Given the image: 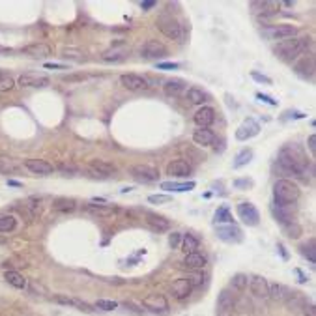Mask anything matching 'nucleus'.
Segmentation results:
<instances>
[{"label":"nucleus","instance_id":"1","mask_svg":"<svg viewBox=\"0 0 316 316\" xmlns=\"http://www.w3.org/2000/svg\"><path fill=\"white\" fill-rule=\"evenodd\" d=\"M277 169L283 174L303 178L309 171V159L299 144H286L277 153Z\"/></svg>","mask_w":316,"mask_h":316},{"label":"nucleus","instance_id":"2","mask_svg":"<svg viewBox=\"0 0 316 316\" xmlns=\"http://www.w3.org/2000/svg\"><path fill=\"white\" fill-rule=\"evenodd\" d=\"M310 43H312V40H310L309 36H303V38H296L294 36V38L279 41L275 47V54L281 60H284V62H292V60H297L301 54L307 53Z\"/></svg>","mask_w":316,"mask_h":316},{"label":"nucleus","instance_id":"3","mask_svg":"<svg viewBox=\"0 0 316 316\" xmlns=\"http://www.w3.org/2000/svg\"><path fill=\"white\" fill-rule=\"evenodd\" d=\"M301 197V191H299V185L292 180L281 178L277 180L275 185H273V200L275 202H284V204H296L297 200Z\"/></svg>","mask_w":316,"mask_h":316},{"label":"nucleus","instance_id":"4","mask_svg":"<svg viewBox=\"0 0 316 316\" xmlns=\"http://www.w3.org/2000/svg\"><path fill=\"white\" fill-rule=\"evenodd\" d=\"M296 34H297V28L292 27V25H271V27L262 28V36L266 40H271V41L288 40V38H294Z\"/></svg>","mask_w":316,"mask_h":316},{"label":"nucleus","instance_id":"5","mask_svg":"<svg viewBox=\"0 0 316 316\" xmlns=\"http://www.w3.org/2000/svg\"><path fill=\"white\" fill-rule=\"evenodd\" d=\"M271 211H273V217H275L277 223H281L284 226V224H288V223H294L296 213H297V206L284 204V202H275V200H273Z\"/></svg>","mask_w":316,"mask_h":316},{"label":"nucleus","instance_id":"6","mask_svg":"<svg viewBox=\"0 0 316 316\" xmlns=\"http://www.w3.org/2000/svg\"><path fill=\"white\" fill-rule=\"evenodd\" d=\"M155 25H157V28L165 34L167 38H171V40H180L182 38V25L172 15H161L155 21Z\"/></svg>","mask_w":316,"mask_h":316},{"label":"nucleus","instance_id":"7","mask_svg":"<svg viewBox=\"0 0 316 316\" xmlns=\"http://www.w3.org/2000/svg\"><path fill=\"white\" fill-rule=\"evenodd\" d=\"M238 217L242 219V223L247 226H257L260 223V213H258L257 206L253 202H240L236 208Z\"/></svg>","mask_w":316,"mask_h":316},{"label":"nucleus","instance_id":"8","mask_svg":"<svg viewBox=\"0 0 316 316\" xmlns=\"http://www.w3.org/2000/svg\"><path fill=\"white\" fill-rule=\"evenodd\" d=\"M215 236L221 240V242H226V244H240L244 240V232L240 226L236 224H219L215 228Z\"/></svg>","mask_w":316,"mask_h":316},{"label":"nucleus","instance_id":"9","mask_svg":"<svg viewBox=\"0 0 316 316\" xmlns=\"http://www.w3.org/2000/svg\"><path fill=\"white\" fill-rule=\"evenodd\" d=\"M129 174H131L137 182H142V184H151V182H157L159 178L157 169L151 165H133Z\"/></svg>","mask_w":316,"mask_h":316},{"label":"nucleus","instance_id":"10","mask_svg":"<svg viewBox=\"0 0 316 316\" xmlns=\"http://www.w3.org/2000/svg\"><path fill=\"white\" fill-rule=\"evenodd\" d=\"M236 309V297L228 288H224L219 292L217 297V316H232Z\"/></svg>","mask_w":316,"mask_h":316},{"label":"nucleus","instance_id":"11","mask_svg":"<svg viewBox=\"0 0 316 316\" xmlns=\"http://www.w3.org/2000/svg\"><path fill=\"white\" fill-rule=\"evenodd\" d=\"M120 85L129 92H140V90L148 88V81L146 77L137 75V73H124V75H120Z\"/></svg>","mask_w":316,"mask_h":316},{"label":"nucleus","instance_id":"12","mask_svg":"<svg viewBox=\"0 0 316 316\" xmlns=\"http://www.w3.org/2000/svg\"><path fill=\"white\" fill-rule=\"evenodd\" d=\"M167 54H169V51H167L165 43H161L157 40H148L140 47V56L142 58H163Z\"/></svg>","mask_w":316,"mask_h":316},{"label":"nucleus","instance_id":"13","mask_svg":"<svg viewBox=\"0 0 316 316\" xmlns=\"http://www.w3.org/2000/svg\"><path fill=\"white\" fill-rule=\"evenodd\" d=\"M49 77L43 75V73H23L19 79H17V85L21 88H45L49 86Z\"/></svg>","mask_w":316,"mask_h":316},{"label":"nucleus","instance_id":"14","mask_svg":"<svg viewBox=\"0 0 316 316\" xmlns=\"http://www.w3.org/2000/svg\"><path fill=\"white\" fill-rule=\"evenodd\" d=\"M258 133H260V124H258L257 120L247 118L244 120V124L236 129V138L244 142V140H249V138L257 137Z\"/></svg>","mask_w":316,"mask_h":316},{"label":"nucleus","instance_id":"15","mask_svg":"<svg viewBox=\"0 0 316 316\" xmlns=\"http://www.w3.org/2000/svg\"><path fill=\"white\" fill-rule=\"evenodd\" d=\"M249 286H251V292L255 294L257 297H270V283H268V279L262 275H253L249 277Z\"/></svg>","mask_w":316,"mask_h":316},{"label":"nucleus","instance_id":"16","mask_svg":"<svg viewBox=\"0 0 316 316\" xmlns=\"http://www.w3.org/2000/svg\"><path fill=\"white\" fill-rule=\"evenodd\" d=\"M294 71H296V75L299 77V79L310 81L312 77H314V60L310 58V56L309 58H307V56H303L296 66H294Z\"/></svg>","mask_w":316,"mask_h":316},{"label":"nucleus","instance_id":"17","mask_svg":"<svg viewBox=\"0 0 316 316\" xmlns=\"http://www.w3.org/2000/svg\"><path fill=\"white\" fill-rule=\"evenodd\" d=\"M25 167L32 174H40V176H47V174H53L54 172V167L51 163H47L45 159H27Z\"/></svg>","mask_w":316,"mask_h":316},{"label":"nucleus","instance_id":"18","mask_svg":"<svg viewBox=\"0 0 316 316\" xmlns=\"http://www.w3.org/2000/svg\"><path fill=\"white\" fill-rule=\"evenodd\" d=\"M167 174L169 176H176V178H185V176H189L191 174V165L184 161V159H176V161H172L167 165Z\"/></svg>","mask_w":316,"mask_h":316},{"label":"nucleus","instance_id":"19","mask_svg":"<svg viewBox=\"0 0 316 316\" xmlns=\"http://www.w3.org/2000/svg\"><path fill=\"white\" fill-rule=\"evenodd\" d=\"M193 120H195V124H197L198 127H210V125L215 122V111H213L211 107H200V109L195 112Z\"/></svg>","mask_w":316,"mask_h":316},{"label":"nucleus","instance_id":"20","mask_svg":"<svg viewBox=\"0 0 316 316\" xmlns=\"http://www.w3.org/2000/svg\"><path fill=\"white\" fill-rule=\"evenodd\" d=\"M142 305H144L146 309L153 310V312H167V309H169V301H167L165 296H161V294H153V296L146 297L144 301H142Z\"/></svg>","mask_w":316,"mask_h":316},{"label":"nucleus","instance_id":"21","mask_svg":"<svg viewBox=\"0 0 316 316\" xmlns=\"http://www.w3.org/2000/svg\"><path fill=\"white\" fill-rule=\"evenodd\" d=\"M193 292V286L191 283L187 281V277L184 279H176L174 283H172V294L176 299H185V297H189Z\"/></svg>","mask_w":316,"mask_h":316},{"label":"nucleus","instance_id":"22","mask_svg":"<svg viewBox=\"0 0 316 316\" xmlns=\"http://www.w3.org/2000/svg\"><path fill=\"white\" fill-rule=\"evenodd\" d=\"M213 140H215V133L210 127H198L193 133V142L198 146H211Z\"/></svg>","mask_w":316,"mask_h":316},{"label":"nucleus","instance_id":"23","mask_svg":"<svg viewBox=\"0 0 316 316\" xmlns=\"http://www.w3.org/2000/svg\"><path fill=\"white\" fill-rule=\"evenodd\" d=\"M184 266L187 268V270H193V271L204 270L206 257L202 255V253H198V251H195V253H189V255H185V258H184Z\"/></svg>","mask_w":316,"mask_h":316},{"label":"nucleus","instance_id":"24","mask_svg":"<svg viewBox=\"0 0 316 316\" xmlns=\"http://www.w3.org/2000/svg\"><path fill=\"white\" fill-rule=\"evenodd\" d=\"M195 182H163L161 189L167 193H187L195 189Z\"/></svg>","mask_w":316,"mask_h":316},{"label":"nucleus","instance_id":"25","mask_svg":"<svg viewBox=\"0 0 316 316\" xmlns=\"http://www.w3.org/2000/svg\"><path fill=\"white\" fill-rule=\"evenodd\" d=\"M296 292H292L288 286H284V284H270V297H273L275 301H288L290 297L294 296Z\"/></svg>","mask_w":316,"mask_h":316},{"label":"nucleus","instance_id":"26","mask_svg":"<svg viewBox=\"0 0 316 316\" xmlns=\"http://www.w3.org/2000/svg\"><path fill=\"white\" fill-rule=\"evenodd\" d=\"M146 223L157 232H165L171 228V221L163 215H157V213H146Z\"/></svg>","mask_w":316,"mask_h":316},{"label":"nucleus","instance_id":"27","mask_svg":"<svg viewBox=\"0 0 316 316\" xmlns=\"http://www.w3.org/2000/svg\"><path fill=\"white\" fill-rule=\"evenodd\" d=\"M23 53L34 56V58H45L51 54V47L45 45V43H30V45L23 47Z\"/></svg>","mask_w":316,"mask_h":316},{"label":"nucleus","instance_id":"28","mask_svg":"<svg viewBox=\"0 0 316 316\" xmlns=\"http://www.w3.org/2000/svg\"><path fill=\"white\" fill-rule=\"evenodd\" d=\"M85 210L90 213V215H96V217H111L116 213V208H111V206H105V204H90L85 206Z\"/></svg>","mask_w":316,"mask_h":316},{"label":"nucleus","instance_id":"29","mask_svg":"<svg viewBox=\"0 0 316 316\" xmlns=\"http://www.w3.org/2000/svg\"><path fill=\"white\" fill-rule=\"evenodd\" d=\"M163 88H165L167 96H180L187 88V83L184 79H169L163 85Z\"/></svg>","mask_w":316,"mask_h":316},{"label":"nucleus","instance_id":"30","mask_svg":"<svg viewBox=\"0 0 316 316\" xmlns=\"http://www.w3.org/2000/svg\"><path fill=\"white\" fill-rule=\"evenodd\" d=\"M4 279H6V283L8 284H12L14 288L17 290H25L27 288V279L21 275L19 271H14V270H10L4 273Z\"/></svg>","mask_w":316,"mask_h":316},{"label":"nucleus","instance_id":"31","mask_svg":"<svg viewBox=\"0 0 316 316\" xmlns=\"http://www.w3.org/2000/svg\"><path fill=\"white\" fill-rule=\"evenodd\" d=\"M213 223H215V226H219V224H232V223H234L232 211L228 210L226 206H221V208H217V210H215V213H213Z\"/></svg>","mask_w":316,"mask_h":316},{"label":"nucleus","instance_id":"32","mask_svg":"<svg viewBox=\"0 0 316 316\" xmlns=\"http://www.w3.org/2000/svg\"><path fill=\"white\" fill-rule=\"evenodd\" d=\"M90 167L94 169V172H98V174L105 176V178L109 176V174H114V172H116V167L111 165V163H107V161H103V159H92Z\"/></svg>","mask_w":316,"mask_h":316},{"label":"nucleus","instance_id":"33","mask_svg":"<svg viewBox=\"0 0 316 316\" xmlns=\"http://www.w3.org/2000/svg\"><path fill=\"white\" fill-rule=\"evenodd\" d=\"M251 159H253V150L251 148H244V150H240L236 153V157H234V163H232V167L234 169H242V167L249 165Z\"/></svg>","mask_w":316,"mask_h":316},{"label":"nucleus","instance_id":"34","mask_svg":"<svg viewBox=\"0 0 316 316\" xmlns=\"http://www.w3.org/2000/svg\"><path fill=\"white\" fill-rule=\"evenodd\" d=\"M187 99H189V103H193V105H202L204 101H208V94L202 88L193 86V88L187 90Z\"/></svg>","mask_w":316,"mask_h":316},{"label":"nucleus","instance_id":"35","mask_svg":"<svg viewBox=\"0 0 316 316\" xmlns=\"http://www.w3.org/2000/svg\"><path fill=\"white\" fill-rule=\"evenodd\" d=\"M180 245H182V249L185 251V255H189V253H195V251L198 249L200 242H198L193 234H184V236H182V244Z\"/></svg>","mask_w":316,"mask_h":316},{"label":"nucleus","instance_id":"36","mask_svg":"<svg viewBox=\"0 0 316 316\" xmlns=\"http://www.w3.org/2000/svg\"><path fill=\"white\" fill-rule=\"evenodd\" d=\"M75 208H77V202L73 198H58L53 204L54 211H73Z\"/></svg>","mask_w":316,"mask_h":316},{"label":"nucleus","instance_id":"37","mask_svg":"<svg viewBox=\"0 0 316 316\" xmlns=\"http://www.w3.org/2000/svg\"><path fill=\"white\" fill-rule=\"evenodd\" d=\"M283 232H284V236L290 238V240H297V238H301L303 228H301V224H297L296 221H294V223L284 224Z\"/></svg>","mask_w":316,"mask_h":316},{"label":"nucleus","instance_id":"38","mask_svg":"<svg viewBox=\"0 0 316 316\" xmlns=\"http://www.w3.org/2000/svg\"><path fill=\"white\" fill-rule=\"evenodd\" d=\"M247 283H249V277L245 275V273H236V275L230 279V288L242 292V290L247 288Z\"/></svg>","mask_w":316,"mask_h":316},{"label":"nucleus","instance_id":"39","mask_svg":"<svg viewBox=\"0 0 316 316\" xmlns=\"http://www.w3.org/2000/svg\"><path fill=\"white\" fill-rule=\"evenodd\" d=\"M15 226H17V219L14 215H0V232H8L15 230Z\"/></svg>","mask_w":316,"mask_h":316},{"label":"nucleus","instance_id":"40","mask_svg":"<svg viewBox=\"0 0 316 316\" xmlns=\"http://www.w3.org/2000/svg\"><path fill=\"white\" fill-rule=\"evenodd\" d=\"M17 171V165L12 157H6V155H0V172L2 174H12V172Z\"/></svg>","mask_w":316,"mask_h":316},{"label":"nucleus","instance_id":"41","mask_svg":"<svg viewBox=\"0 0 316 316\" xmlns=\"http://www.w3.org/2000/svg\"><path fill=\"white\" fill-rule=\"evenodd\" d=\"M299 251H301L303 257H307V260L309 262L314 264L316 262V249H314V240H310L309 244H305L299 247Z\"/></svg>","mask_w":316,"mask_h":316},{"label":"nucleus","instance_id":"42","mask_svg":"<svg viewBox=\"0 0 316 316\" xmlns=\"http://www.w3.org/2000/svg\"><path fill=\"white\" fill-rule=\"evenodd\" d=\"M96 309L114 310V309H118V303L112 301V299H98V301H96Z\"/></svg>","mask_w":316,"mask_h":316},{"label":"nucleus","instance_id":"43","mask_svg":"<svg viewBox=\"0 0 316 316\" xmlns=\"http://www.w3.org/2000/svg\"><path fill=\"white\" fill-rule=\"evenodd\" d=\"M187 281L191 283L193 288H200L202 284H204V273H200V271H195L191 275L187 277Z\"/></svg>","mask_w":316,"mask_h":316},{"label":"nucleus","instance_id":"44","mask_svg":"<svg viewBox=\"0 0 316 316\" xmlns=\"http://www.w3.org/2000/svg\"><path fill=\"white\" fill-rule=\"evenodd\" d=\"M171 200H172L171 195H150V197H148V202H150V204H157V206L169 204Z\"/></svg>","mask_w":316,"mask_h":316},{"label":"nucleus","instance_id":"45","mask_svg":"<svg viewBox=\"0 0 316 316\" xmlns=\"http://www.w3.org/2000/svg\"><path fill=\"white\" fill-rule=\"evenodd\" d=\"M125 56L124 53H120V51H107L105 54H103V60L105 62H122Z\"/></svg>","mask_w":316,"mask_h":316},{"label":"nucleus","instance_id":"46","mask_svg":"<svg viewBox=\"0 0 316 316\" xmlns=\"http://www.w3.org/2000/svg\"><path fill=\"white\" fill-rule=\"evenodd\" d=\"M14 86H15V81L12 79L10 75H4V77L0 79V92H10Z\"/></svg>","mask_w":316,"mask_h":316},{"label":"nucleus","instance_id":"47","mask_svg":"<svg viewBox=\"0 0 316 316\" xmlns=\"http://www.w3.org/2000/svg\"><path fill=\"white\" fill-rule=\"evenodd\" d=\"M253 184H255V182H253L251 178H240V180H236V182H234V187H236V189H242V191H245V189L253 187Z\"/></svg>","mask_w":316,"mask_h":316},{"label":"nucleus","instance_id":"48","mask_svg":"<svg viewBox=\"0 0 316 316\" xmlns=\"http://www.w3.org/2000/svg\"><path fill=\"white\" fill-rule=\"evenodd\" d=\"M251 77L257 81V83H260V85H268V86H270L271 83H273V81H271L268 75H262V73H258V71H253V73H251Z\"/></svg>","mask_w":316,"mask_h":316},{"label":"nucleus","instance_id":"49","mask_svg":"<svg viewBox=\"0 0 316 316\" xmlns=\"http://www.w3.org/2000/svg\"><path fill=\"white\" fill-rule=\"evenodd\" d=\"M180 244H182V234L180 232H172L171 236H169V245H171L172 249H178Z\"/></svg>","mask_w":316,"mask_h":316},{"label":"nucleus","instance_id":"50","mask_svg":"<svg viewBox=\"0 0 316 316\" xmlns=\"http://www.w3.org/2000/svg\"><path fill=\"white\" fill-rule=\"evenodd\" d=\"M178 62H159L157 64V69H163V71H171V69H178Z\"/></svg>","mask_w":316,"mask_h":316},{"label":"nucleus","instance_id":"51","mask_svg":"<svg viewBox=\"0 0 316 316\" xmlns=\"http://www.w3.org/2000/svg\"><path fill=\"white\" fill-rule=\"evenodd\" d=\"M73 307H77V309H81V310H85V312H94V307H90L88 303H85V301H81V299H75V303H73Z\"/></svg>","mask_w":316,"mask_h":316},{"label":"nucleus","instance_id":"52","mask_svg":"<svg viewBox=\"0 0 316 316\" xmlns=\"http://www.w3.org/2000/svg\"><path fill=\"white\" fill-rule=\"evenodd\" d=\"M257 99H258V101H262V103H268V105H271V107H275V105H277L275 99L270 98V96H266V94H260V92H258V94H257Z\"/></svg>","mask_w":316,"mask_h":316},{"label":"nucleus","instance_id":"53","mask_svg":"<svg viewBox=\"0 0 316 316\" xmlns=\"http://www.w3.org/2000/svg\"><path fill=\"white\" fill-rule=\"evenodd\" d=\"M58 171L60 172H64V174H69V176H73V174H75V172H77V169H75V167L73 165H66V163H62V165L58 167Z\"/></svg>","mask_w":316,"mask_h":316},{"label":"nucleus","instance_id":"54","mask_svg":"<svg viewBox=\"0 0 316 316\" xmlns=\"http://www.w3.org/2000/svg\"><path fill=\"white\" fill-rule=\"evenodd\" d=\"M62 56H66V58L69 56V58H75V60H83V56H81V51H75V49H66Z\"/></svg>","mask_w":316,"mask_h":316},{"label":"nucleus","instance_id":"55","mask_svg":"<svg viewBox=\"0 0 316 316\" xmlns=\"http://www.w3.org/2000/svg\"><path fill=\"white\" fill-rule=\"evenodd\" d=\"M309 150H310V155L314 157L316 155V137L314 135H310L309 137Z\"/></svg>","mask_w":316,"mask_h":316},{"label":"nucleus","instance_id":"56","mask_svg":"<svg viewBox=\"0 0 316 316\" xmlns=\"http://www.w3.org/2000/svg\"><path fill=\"white\" fill-rule=\"evenodd\" d=\"M303 312H305V316H316V310H314V305H312V303H309V305H305V307H303Z\"/></svg>","mask_w":316,"mask_h":316},{"label":"nucleus","instance_id":"57","mask_svg":"<svg viewBox=\"0 0 316 316\" xmlns=\"http://www.w3.org/2000/svg\"><path fill=\"white\" fill-rule=\"evenodd\" d=\"M294 273H296V275L297 277H299V279H297V281H299V283H307V281H309V277H307V275H305V273H303V271L301 270H294Z\"/></svg>","mask_w":316,"mask_h":316},{"label":"nucleus","instance_id":"58","mask_svg":"<svg viewBox=\"0 0 316 316\" xmlns=\"http://www.w3.org/2000/svg\"><path fill=\"white\" fill-rule=\"evenodd\" d=\"M45 69H67V66H64V64H45Z\"/></svg>","mask_w":316,"mask_h":316},{"label":"nucleus","instance_id":"59","mask_svg":"<svg viewBox=\"0 0 316 316\" xmlns=\"http://www.w3.org/2000/svg\"><path fill=\"white\" fill-rule=\"evenodd\" d=\"M140 8H142V10H151V8H155V2H153V0H146V2H140Z\"/></svg>","mask_w":316,"mask_h":316},{"label":"nucleus","instance_id":"60","mask_svg":"<svg viewBox=\"0 0 316 316\" xmlns=\"http://www.w3.org/2000/svg\"><path fill=\"white\" fill-rule=\"evenodd\" d=\"M286 114H288V118H305V114H303V112H299V111H288L286 112Z\"/></svg>","mask_w":316,"mask_h":316},{"label":"nucleus","instance_id":"61","mask_svg":"<svg viewBox=\"0 0 316 316\" xmlns=\"http://www.w3.org/2000/svg\"><path fill=\"white\" fill-rule=\"evenodd\" d=\"M277 249L281 251V255H283V258H288V255H286V251H284V245H283V244H277Z\"/></svg>","mask_w":316,"mask_h":316},{"label":"nucleus","instance_id":"62","mask_svg":"<svg viewBox=\"0 0 316 316\" xmlns=\"http://www.w3.org/2000/svg\"><path fill=\"white\" fill-rule=\"evenodd\" d=\"M8 185H12V187H23L19 182H15V180H8Z\"/></svg>","mask_w":316,"mask_h":316}]
</instances>
